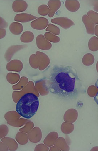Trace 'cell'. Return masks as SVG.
Wrapping results in <instances>:
<instances>
[{
	"mask_svg": "<svg viewBox=\"0 0 98 151\" xmlns=\"http://www.w3.org/2000/svg\"><path fill=\"white\" fill-rule=\"evenodd\" d=\"M25 45H14L11 47L7 50L5 55V58L7 61H9L11 59L12 57L15 52L20 50L24 47Z\"/></svg>",
	"mask_w": 98,
	"mask_h": 151,
	"instance_id": "cell-12",
	"label": "cell"
},
{
	"mask_svg": "<svg viewBox=\"0 0 98 151\" xmlns=\"http://www.w3.org/2000/svg\"><path fill=\"white\" fill-rule=\"evenodd\" d=\"M65 6L69 11L75 12L79 10L80 5L77 0H67L65 2Z\"/></svg>",
	"mask_w": 98,
	"mask_h": 151,
	"instance_id": "cell-9",
	"label": "cell"
},
{
	"mask_svg": "<svg viewBox=\"0 0 98 151\" xmlns=\"http://www.w3.org/2000/svg\"><path fill=\"white\" fill-rule=\"evenodd\" d=\"M87 15L94 24H98V13L93 10L87 13Z\"/></svg>",
	"mask_w": 98,
	"mask_h": 151,
	"instance_id": "cell-18",
	"label": "cell"
},
{
	"mask_svg": "<svg viewBox=\"0 0 98 151\" xmlns=\"http://www.w3.org/2000/svg\"><path fill=\"white\" fill-rule=\"evenodd\" d=\"M0 32H1V38H2L5 36L6 34V30L4 29H0Z\"/></svg>",
	"mask_w": 98,
	"mask_h": 151,
	"instance_id": "cell-23",
	"label": "cell"
},
{
	"mask_svg": "<svg viewBox=\"0 0 98 151\" xmlns=\"http://www.w3.org/2000/svg\"><path fill=\"white\" fill-rule=\"evenodd\" d=\"M62 6V3L60 0H50L48 1V6L50 9L48 14L49 17L54 16L57 11L59 10Z\"/></svg>",
	"mask_w": 98,
	"mask_h": 151,
	"instance_id": "cell-7",
	"label": "cell"
},
{
	"mask_svg": "<svg viewBox=\"0 0 98 151\" xmlns=\"http://www.w3.org/2000/svg\"><path fill=\"white\" fill-rule=\"evenodd\" d=\"M38 17L27 13H21L15 15L14 21L21 23H27L37 19Z\"/></svg>",
	"mask_w": 98,
	"mask_h": 151,
	"instance_id": "cell-8",
	"label": "cell"
},
{
	"mask_svg": "<svg viewBox=\"0 0 98 151\" xmlns=\"http://www.w3.org/2000/svg\"><path fill=\"white\" fill-rule=\"evenodd\" d=\"M45 38L42 35H40L36 38L37 45L40 48L43 50H48L51 47V44L46 41Z\"/></svg>",
	"mask_w": 98,
	"mask_h": 151,
	"instance_id": "cell-10",
	"label": "cell"
},
{
	"mask_svg": "<svg viewBox=\"0 0 98 151\" xmlns=\"http://www.w3.org/2000/svg\"><path fill=\"white\" fill-rule=\"evenodd\" d=\"M9 24L2 17H0V27L2 29H6L8 27Z\"/></svg>",
	"mask_w": 98,
	"mask_h": 151,
	"instance_id": "cell-20",
	"label": "cell"
},
{
	"mask_svg": "<svg viewBox=\"0 0 98 151\" xmlns=\"http://www.w3.org/2000/svg\"><path fill=\"white\" fill-rule=\"evenodd\" d=\"M28 7L26 1L23 0H16L12 4V9L15 13H21L25 11Z\"/></svg>",
	"mask_w": 98,
	"mask_h": 151,
	"instance_id": "cell-6",
	"label": "cell"
},
{
	"mask_svg": "<svg viewBox=\"0 0 98 151\" xmlns=\"http://www.w3.org/2000/svg\"><path fill=\"white\" fill-rule=\"evenodd\" d=\"M9 30L13 34L19 35L22 33L23 27L21 23L13 22L9 26Z\"/></svg>",
	"mask_w": 98,
	"mask_h": 151,
	"instance_id": "cell-11",
	"label": "cell"
},
{
	"mask_svg": "<svg viewBox=\"0 0 98 151\" xmlns=\"http://www.w3.org/2000/svg\"><path fill=\"white\" fill-rule=\"evenodd\" d=\"M45 85L50 93L67 101L76 99L83 91L82 81L77 71L70 66H53Z\"/></svg>",
	"mask_w": 98,
	"mask_h": 151,
	"instance_id": "cell-1",
	"label": "cell"
},
{
	"mask_svg": "<svg viewBox=\"0 0 98 151\" xmlns=\"http://www.w3.org/2000/svg\"><path fill=\"white\" fill-rule=\"evenodd\" d=\"M95 58L94 55L91 53H88L85 54L82 58V62L84 65L90 66L94 63Z\"/></svg>",
	"mask_w": 98,
	"mask_h": 151,
	"instance_id": "cell-13",
	"label": "cell"
},
{
	"mask_svg": "<svg viewBox=\"0 0 98 151\" xmlns=\"http://www.w3.org/2000/svg\"><path fill=\"white\" fill-rule=\"evenodd\" d=\"M88 47L90 50L92 52L98 51V38L93 36L88 42Z\"/></svg>",
	"mask_w": 98,
	"mask_h": 151,
	"instance_id": "cell-14",
	"label": "cell"
},
{
	"mask_svg": "<svg viewBox=\"0 0 98 151\" xmlns=\"http://www.w3.org/2000/svg\"><path fill=\"white\" fill-rule=\"evenodd\" d=\"M96 70H97V72L98 73V61H97V63H96Z\"/></svg>",
	"mask_w": 98,
	"mask_h": 151,
	"instance_id": "cell-25",
	"label": "cell"
},
{
	"mask_svg": "<svg viewBox=\"0 0 98 151\" xmlns=\"http://www.w3.org/2000/svg\"><path fill=\"white\" fill-rule=\"evenodd\" d=\"M51 22L60 26L62 28L67 30L75 25L73 22L67 17H58L51 20Z\"/></svg>",
	"mask_w": 98,
	"mask_h": 151,
	"instance_id": "cell-3",
	"label": "cell"
},
{
	"mask_svg": "<svg viewBox=\"0 0 98 151\" xmlns=\"http://www.w3.org/2000/svg\"><path fill=\"white\" fill-rule=\"evenodd\" d=\"M94 34L98 37V24L95 26L94 29Z\"/></svg>",
	"mask_w": 98,
	"mask_h": 151,
	"instance_id": "cell-24",
	"label": "cell"
},
{
	"mask_svg": "<svg viewBox=\"0 0 98 151\" xmlns=\"http://www.w3.org/2000/svg\"><path fill=\"white\" fill-rule=\"evenodd\" d=\"M46 31L50 32L52 33L57 35L60 34V30L59 28L53 24H49L48 27L46 29Z\"/></svg>",
	"mask_w": 98,
	"mask_h": 151,
	"instance_id": "cell-17",
	"label": "cell"
},
{
	"mask_svg": "<svg viewBox=\"0 0 98 151\" xmlns=\"http://www.w3.org/2000/svg\"><path fill=\"white\" fill-rule=\"evenodd\" d=\"M39 106V100L33 93H26L21 97L17 103L16 110L23 118L29 119L37 112Z\"/></svg>",
	"mask_w": 98,
	"mask_h": 151,
	"instance_id": "cell-2",
	"label": "cell"
},
{
	"mask_svg": "<svg viewBox=\"0 0 98 151\" xmlns=\"http://www.w3.org/2000/svg\"><path fill=\"white\" fill-rule=\"evenodd\" d=\"M95 86L98 89V78L97 81H96L95 83ZM94 99L95 102L96 104H97L98 105V91L97 93H96L95 96H94Z\"/></svg>",
	"mask_w": 98,
	"mask_h": 151,
	"instance_id": "cell-22",
	"label": "cell"
},
{
	"mask_svg": "<svg viewBox=\"0 0 98 151\" xmlns=\"http://www.w3.org/2000/svg\"><path fill=\"white\" fill-rule=\"evenodd\" d=\"M49 21L44 17H39L32 22L30 25L33 29L38 30H43L48 27Z\"/></svg>",
	"mask_w": 98,
	"mask_h": 151,
	"instance_id": "cell-4",
	"label": "cell"
},
{
	"mask_svg": "<svg viewBox=\"0 0 98 151\" xmlns=\"http://www.w3.org/2000/svg\"><path fill=\"white\" fill-rule=\"evenodd\" d=\"M38 12L40 15L47 16L50 13V9L48 6L46 4H42L38 7Z\"/></svg>",
	"mask_w": 98,
	"mask_h": 151,
	"instance_id": "cell-16",
	"label": "cell"
},
{
	"mask_svg": "<svg viewBox=\"0 0 98 151\" xmlns=\"http://www.w3.org/2000/svg\"><path fill=\"white\" fill-rule=\"evenodd\" d=\"M34 38V35L32 32L26 31L24 32L21 37V40L24 42H31Z\"/></svg>",
	"mask_w": 98,
	"mask_h": 151,
	"instance_id": "cell-15",
	"label": "cell"
},
{
	"mask_svg": "<svg viewBox=\"0 0 98 151\" xmlns=\"http://www.w3.org/2000/svg\"><path fill=\"white\" fill-rule=\"evenodd\" d=\"M45 36L47 39L53 42H59L60 40L59 37L56 36V35H53L51 33H49V32H47V33H45Z\"/></svg>",
	"mask_w": 98,
	"mask_h": 151,
	"instance_id": "cell-19",
	"label": "cell"
},
{
	"mask_svg": "<svg viewBox=\"0 0 98 151\" xmlns=\"http://www.w3.org/2000/svg\"><path fill=\"white\" fill-rule=\"evenodd\" d=\"M82 21L85 26L87 33L89 35H94L95 24L93 22L88 15L85 14L82 16Z\"/></svg>",
	"mask_w": 98,
	"mask_h": 151,
	"instance_id": "cell-5",
	"label": "cell"
},
{
	"mask_svg": "<svg viewBox=\"0 0 98 151\" xmlns=\"http://www.w3.org/2000/svg\"><path fill=\"white\" fill-rule=\"evenodd\" d=\"M92 4L93 7V9L98 13V0L92 1Z\"/></svg>",
	"mask_w": 98,
	"mask_h": 151,
	"instance_id": "cell-21",
	"label": "cell"
}]
</instances>
